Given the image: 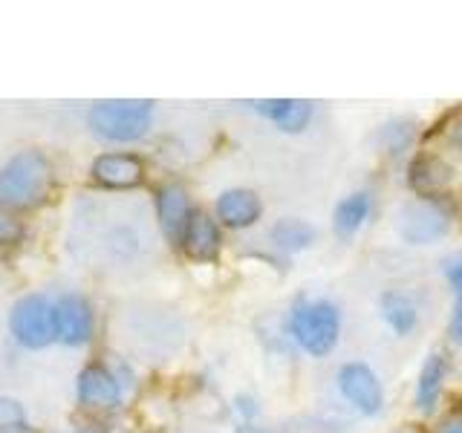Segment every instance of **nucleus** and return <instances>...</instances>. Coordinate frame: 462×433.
<instances>
[{
  "label": "nucleus",
  "mask_w": 462,
  "mask_h": 433,
  "mask_svg": "<svg viewBox=\"0 0 462 433\" xmlns=\"http://www.w3.org/2000/svg\"><path fill=\"white\" fill-rule=\"evenodd\" d=\"M272 243L278 245V249L295 254V252L310 249V245L315 243V228L307 220L286 216V220H278L272 226Z\"/></svg>",
  "instance_id": "a211bd4d"
},
{
  "label": "nucleus",
  "mask_w": 462,
  "mask_h": 433,
  "mask_svg": "<svg viewBox=\"0 0 462 433\" xmlns=\"http://www.w3.org/2000/svg\"><path fill=\"white\" fill-rule=\"evenodd\" d=\"M90 177L110 191H130L144 182V162L136 153H101L93 159Z\"/></svg>",
  "instance_id": "0eeeda50"
},
{
  "label": "nucleus",
  "mask_w": 462,
  "mask_h": 433,
  "mask_svg": "<svg viewBox=\"0 0 462 433\" xmlns=\"http://www.w3.org/2000/svg\"><path fill=\"white\" fill-rule=\"evenodd\" d=\"M451 338L457 344H462V295H457L454 303V315H451Z\"/></svg>",
  "instance_id": "4be33fe9"
},
{
  "label": "nucleus",
  "mask_w": 462,
  "mask_h": 433,
  "mask_svg": "<svg viewBox=\"0 0 462 433\" xmlns=\"http://www.w3.org/2000/svg\"><path fill=\"white\" fill-rule=\"evenodd\" d=\"M23 223L12 211L0 208V249H14L23 240Z\"/></svg>",
  "instance_id": "6ab92c4d"
},
{
  "label": "nucleus",
  "mask_w": 462,
  "mask_h": 433,
  "mask_svg": "<svg viewBox=\"0 0 462 433\" xmlns=\"http://www.w3.org/2000/svg\"><path fill=\"white\" fill-rule=\"evenodd\" d=\"M55 185L52 162L41 151H21L0 168V208L32 211L50 199Z\"/></svg>",
  "instance_id": "f257e3e1"
},
{
  "label": "nucleus",
  "mask_w": 462,
  "mask_h": 433,
  "mask_svg": "<svg viewBox=\"0 0 462 433\" xmlns=\"http://www.w3.org/2000/svg\"><path fill=\"white\" fill-rule=\"evenodd\" d=\"M289 336L303 353L312 358H324L336 350L341 338V312L336 303L324 298L298 300L289 312Z\"/></svg>",
  "instance_id": "f03ea898"
},
{
  "label": "nucleus",
  "mask_w": 462,
  "mask_h": 433,
  "mask_svg": "<svg viewBox=\"0 0 462 433\" xmlns=\"http://www.w3.org/2000/svg\"><path fill=\"white\" fill-rule=\"evenodd\" d=\"M14 422H26L23 408L14 399H0V425H14Z\"/></svg>",
  "instance_id": "aec40b11"
},
{
  "label": "nucleus",
  "mask_w": 462,
  "mask_h": 433,
  "mask_svg": "<svg viewBox=\"0 0 462 433\" xmlns=\"http://www.w3.org/2000/svg\"><path fill=\"white\" fill-rule=\"evenodd\" d=\"M252 107L266 115L269 122L278 124L283 134H300L312 119V105L303 98H269V101H252Z\"/></svg>",
  "instance_id": "ddd939ff"
},
{
  "label": "nucleus",
  "mask_w": 462,
  "mask_h": 433,
  "mask_svg": "<svg viewBox=\"0 0 462 433\" xmlns=\"http://www.w3.org/2000/svg\"><path fill=\"white\" fill-rule=\"evenodd\" d=\"M445 375H448V358L442 353L428 355L422 373H419V382H416V408L422 413H430L437 408L442 387H445Z\"/></svg>",
  "instance_id": "2eb2a0df"
},
{
  "label": "nucleus",
  "mask_w": 462,
  "mask_h": 433,
  "mask_svg": "<svg viewBox=\"0 0 462 433\" xmlns=\"http://www.w3.org/2000/svg\"><path fill=\"white\" fill-rule=\"evenodd\" d=\"M408 182L422 199H439V194L448 188V182H451V170H448L442 159L422 153L411 162Z\"/></svg>",
  "instance_id": "4468645a"
},
{
  "label": "nucleus",
  "mask_w": 462,
  "mask_h": 433,
  "mask_svg": "<svg viewBox=\"0 0 462 433\" xmlns=\"http://www.w3.org/2000/svg\"><path fill=\"white\" fill-rule=\"evenodd\" d=\"M191 197L182 185L171 182V185H162L156 194V220H159V228H162V235L168 237V243L180 245L182 243V235L188 223H191Z\"/></svg>",
  "instance_id": "9d476101"
},
{
  "label": "nucleus",
  "mask_w": 462,
  "mask_h": 433,
  "mask_svg": "<svg viewBox=\"0 0 462 433\" xmlns=\"http://www.w3.org/2000/svg\"><path fill=\"white\" fill-rule=\"evenodd\" d=\"M260 214H263V202L252 188H228L217 197V220L228 228H252Z\"/></svg>",
  "instance_id": "f8f14e48"
},
{
  "label": "nucleus",
  "mask_w": 462,
  "mask_h": 433,
  "mask_svg": "<svg viewBox=\"0 0 462 433\" xmlns=\"http://www.w3.org/2000/svg\"><path fill=\"white\" fill-rule=\"evenodd\" d=\"M93 134L107 142H136L151 130L153 124V101L125 98V101H98L90 107Z\"/></svg>",
  "instance_id": "7ed1b4c3"
},
{
  "label": "nucleus",
  "mask_w": 462,
  "mask_h": 433,
  "mask_svg": "<svg viewBox=\"0 0 462 433\" xmlns=\"http://www.w3.org/2000/svg\"><path fill=\"white\" fill-rule=\"evenodd\" d=\"M448 226H451V216L439 206V199H419L402 211V237L416 245L442 237Z\"/></svg>",
  "instance_id": "6e6552de"
},
{
  "label": "nucleus",
  "mask_w": 462,
  "mask_h": 433,
  "mask_svg": "<svg viewBox=\"0 0 462 433\" xmlns=\"http://www.w3.org/2000/svg\"><path fill=\"white\" fill-rule=\"evenodd\" d=\"M55 332L64 346H84L96 332L93 307L81 295H61L55 300Z\"/></svg>",
  "instance_id": "423d86ee"
},
{
  "label": "nucleus",
  "mask_w": 462,
  "mask_h": 433,
  "mask_svg": "<svg viewBox=\"0 0 462 433\" xmlns=\"http://www.w3.org/2000/svg\"><path fill=\"white\" fill-rule=\"evenodd\" d=\"M0 433H35L26 422H14V425H0Z\"/></svg>",
  "instance_id": "b1692460"
},
{
  "label": "nucleus",
  "mask_w": 462,
  "mask_h": 433,
  "mask_svg": "<svg viewBox=\"0 0 462 433\" xmlns=\"http://www.w3.org/2000/svg\"><path fill=\"white\" fill-rule=\"evenodd\" d=\"M445 274H448V281H451L454 292H457V295H462V257H454V260H448V266H445Z\"/></svg>",
  "instance_id": "412c9836"
},
{
  "label": "nucleus",
  "mask_w": 462,
  "mask_h": 433,
  "mask_svg": "<svg viewBox=\"0 0 462 433\" xmlns=\"http://www.w3.org/2000/svg\"><path fill=\"white\" fill-rule=\"evenodd\" d=\"M367 216H370V197L365 191H358L344 197L336 206V211H332V228H336L338 237L350 240L367 223Z\"/></svg>",
  "instance_id": "dca6fc26"
},
{
  "label": "nucleus",
  "mask_w": 462,
  "mask_h": 433,
  "mask_svg": "<svg viewBox=\"0 0 462 433\" xmlns=\"http://www.w3.org/2000/svg\"><path fill=\"white\" fill-rule=\"evenodd\" d=\"M448 142H451L454 148L462 151V110L451 119V127H448Z\"/></svg>",
  "instance_id": "5701e85b"
},
{
  "label": "nucleus",
  "mask_w": 462,
  "mask_h": 433,
  "mask_svg": "<svg viewBox=\"0 0 462 433\" xmlns=\"http://www.w3.org/2000/svg\"><path fill=\"white\" fill-rule=\"evenodd\" d=\"M382 318L396 336H411L419 324L416 303L402 292H384L382 295Z\"/></svg>",
  "instance_id": "f3484780"
},
{
  "label": "nucleus",
  "mask_w": 462,
  "mask_h": 433,
  "mask_svg": "<svg viewBox=\"0 0 462 433\" xmlns=\"http://www.w3.org/2000/svg\"><path fill=\"white\" fill-rule=\"evenodd\" d=\"M180 245H182L185 257L197 260V263H214V260L220 257V252H223L220 226H217V220H214V216H208L206 211H194Z\"/></svg>",
  "instance_id": "9b49d317"
},
{
  "label": "nucleus",
  "mask_w": 462,
  "mask_h": 433,
  "mask_svg": "<svg viewBox=\"0 0 462 433\" xmlns=\"http://www.w3.org/2000/svg\"><path fill=\"white\" fill-rule=\"evenodd\" d=\"M9 329L14 341L26 350H43L52 341H58L55 332V300L47 295H23L12 307Z\"/></svg>",
  "instance_id": "20e7f679"
},
{
  "label": "nucleus",
  "mask_w": 462,
  "mask_h": 433,
  "mask_svg": "<svg viewBox=\"0 0 462 433\" xmlns=\"http://www.w3.org/2000/svg\"><path fill=\"white\" fill-rule=\"evenodd\" d=\"M76 393L79 401L84 408H98V410H110L116 404H122V382L119 375L113 370H107L105 364H87L79 373V382H76Z\"/></svg>",
  "instance_id": "1a4fd4ad"
},
{
  "label": "nucleus",
  "mask_w": 462,
  "mask_h": 433,
  "mask_svg": "<svg viewBox=\"0 0 462 433\" xmlns=\"http://www.w3.org/2000/svg\"><path fill=\"white\" fill-rule=\"evenodd\" d=\"M442 433H462V422H454V425H448Z\"/></svg>",
  "instance_id": "393cba45"
},
{
  "label": "nucleus",
  "mask_w": 462,
  "mask_h": 433,
  "mask_svg": "<svg viewBox=\"0 0 462 433\" xmlns=\"http://www.w3.org/2000/svg\"><path fill=\"white\" fill-rule=\"evenodd\" d=\"M338 390L361 416H375L384 404V390L379 384V375L367 364H361V361H353V364H344L338 370Z\"/></svg>",
  "instance_id": "39448f33"
},
{
  "label": "nucleus",
  "mask_w": 462,
  "mask_h": 433,
  "mask_svg": "<svg viewBox=\"0 0 462 433\" xmlns=\"http://www.w3.org/2000/svg\"><path fill=\"white\" fill-rule=\"evenodd\" d=\"M76 433H96V430H76Z\"/></svg>",
  "instance_id": "a878e982"
}]
</instances>
